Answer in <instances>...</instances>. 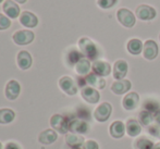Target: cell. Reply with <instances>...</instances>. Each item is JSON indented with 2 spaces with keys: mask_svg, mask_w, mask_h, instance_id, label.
Returning a JSON list of instances; mask_svg holds the SVG:
<instances>
[{
  "mask_svg": "<svg viewBox=\"0 0 160 149\" xmlns=\"http://www.w3.org/2000/svg\"><path fill=\"white\" fill-rule=\"evenodd\" d=\"M69 131L74 134H86L88 132V124L80 119H73L69 122Z\"/></svg>",
  "mask_w": 160,
  "mask_h": 149,
  "instance_id": "cell-10",
  "label": "cell"
},
{
  "mask_svg": "<svg viewBox=\"0 0 160 149\" xmlns=\"http://www.w3.org/2000/svg\"><path fill=\"white\" fill-rule=\"evenodd\" d=\"M82 149H99L98 144L95 141H86L82 146Z\"/></svg>",
  "mask_w": 160,
  "mask_h": 149,
  "instance_id": "cell-33",
  "label": "cell"
},
{
  "mask_svg": "<svg viewBox=\"0 0 160 149\" xmlns=\"http://www.w3.org/2000/svg\"><path fill=\"white\" fill-rule=\"evenodd\" d=\"M65 142H67L68 145L73 148H78L80 146H83V144L85 143L83 136H81L80 134H74V133L67 134V136H65Z\"/></svg>",
  "mask_w": 160,
  "mask_h": 149,
  "instance_id": "cell-23",
  "label": "cell"
},
{
  "mask_svg": "<svg viewBox=\"0 0 160 149\" xmlns=\"http://www.w3.org/2000/svg\"><path fill=\"white\" fill-rule=\"evenodd\" d=\"M118 2V0H98L97 3L102 9H110Z\"/></svg>",
  "mask_w": 160,
  "mask_h": 149,
  "instance_id": "cell-30",
  "label": "cell"
},
{
  "mask_svg": "<svg viewBox=\"0 0 160 149\" xmlns=\"http://www.w3.org/2000/svg\"><path fill=\"white\" fill-rule=\"evenodd\" d=\"M152 147H154V143L145 136L137 138L134 143L135 149H152Z\"/></svg>",
  "mask_w": 160,
  "mask_h": 149,
  "instance_id": "cell-27",
  "label": "cell"
},
{
  "mask_svg": "<svg viewBox=\"0 0 160 149\" xmlns=\"http://www.w3.org/2000/svg\"><path fill=\"white\" fill-rule=\"evenodd\" d=\"M112 112V107L109 102H102L96 108L94 112V117L98 122H106L110 118Z\"/></svg>",
  "mask_w": 160,
  "mask_h": 149,
  "instance_id": "cell-5",
  "label": "cell"
},
{
  "mask_svg": "<svg viewBox=\"0 0 160 149\" xmlns=\"http://www.w3.org/2000/svg\"><path fill=\"white\" fill-rule=\"evenodd\" d=\"M128 73V63L124 60L116 61L113 65V77L116 80H123Z\"/></svg>",
  "mask_w": 160,
  "mask_h": 149,
  "instance_id": "cell-16",
  "label": "cell"
},
{
  "mask_svg": "<svg viewBox=\"0 0 160 149\" xmlns=\"http://www.w3.org/2000/svg\"><path fill=\"white\" fill-rule=\"evenodd\" d=\"M81 59H82V53L78 52V50L75 49H72V50L69 51L68 53V57H67V60H68V63L70 65H74L78 62Z\"/></svg>",
  "mask_w": 160,
  "mask_h": 149,
  "instance_id": "cell-29",
  "label": "cell"
},
{
  "mask_svg": "<svg viewBox=\"0 0 160 149\" xmlns=\"http://www.w3.org/2000/svg\"><path fill=\"white\" fill-rule=\"evenodd\" d=\"M15 113L11 109H0V124H9L14 120Z\"/></svg>",
  "mask_w": 160,
  "mask_h": 149,
  "instance_id": "cell-26",
  "label": "cell"
},
{
  "mask_svg": "<svg viewBox=\"0 0 160 149\" xmlns=\"http://www.w3.org/2000/svg\"><path fill=\"white\" fill-rule=\"evenodd\" d=\"M117 17H118V21L122 24L123 26L128 28H131L135 25V15L131 12L128 9H119L118 12H117Z\"/></svg>",
  "mask_w": 160,
  "mask_h": 149,
  "instance_id": "cell-3",
  "label": "cell"
},
{
  "mask_svg": "<svg viewBox=\"0 0 160 149\" xmlns=\"http://www.w3.org/2000/svg\"><path fill=\"white\" fill-rule=\"evenodd\" d=\"M17 2H19V3H25L26 0H15Z\"/></svg>",
  "mask_w": 160,
  "mask_h": 149,
  "instance_id": "cell-37",
  "label": "cell"
},
{
  "mask_svg": "<svg viewBox=\"0 0 160 149\" xmlns=\"http://www.w3.org/2000/svg\"><path fill=\"white\" fill-rule=\"evenodd\" d=\"M59 86L62 89V92H64L70 96H73L78 92V86L70 76H62L59 80Z\"/></svg>",
  "mask_w": 160,
  "mask_h": 149,
  "instance_id": "cell-7",
  "label": "cell"
},
{
  "mask_svg": "<svg viewBox=\"0 0 160 149\" xmlns=\"http://www.w3.org/2000/svg\"><path fill=\"white\" fill-rule=\"evenodd\" d=\"M93 71L94 73L97 74L99 76H108L111 72V67L108 62H105V61H101V60H98V61H95L93 63Z\"/></svg>",
  "mask_w": 160,
  "mask_h": 149,
  "instance_id": "cell-13",
  "label": "cell"
},
{
  "mask_svg": "<svg viewBox=\"0 0 160 149\" xmlns=\"http://www.w3.org/2000/svg\"><path fill=\"white\" fill-rule=\"evenodd\" d=\"M20 23L23 26H25V27L33 28L38 24V19L34 13L24 11L21 14V17H20Z\"/></svg>",
  "mask_w": 160,
  "mask_h": 149,
  "instance_id": "cell-15",
  "label": "cell"
},
{
  "mask_svg": "<svg viewBox=\"0 0 160 149\" xmlns=\"http://www.w3.org/2000/svg\"><path fill=\"white\" fill-rule=\"evenodd\" d=\"M58 138L57 132L53 130H45L38 136V142L40 144H44V145H50V144L55 143Z\"/></svg>",
  "mask_w": 160,
  "mask_h": 149,
  "instance_id": "cell-17",
  "label": "cell"
},
{
  "mask_svg": "<svg viewBox=\"0 0 160 149\" xmlns=\"http://www.w3.org/2000/svg\"><path fill=\"white\" fill-rule=\"evenodd\" d=\"M78 48L81 50V53L84 57L88 58L89 60L96 59L98 56V49L96 45L87 37H82L78 40Z\"/></svg>",
  "mask_w": 160,
  "mask_h": 149,
  "instance_id": "cell-1",
  "label": "cell"
},
{
  "mask_svg": "<svg viewBox=\"0 0 160 149\" xmlns=\"http://www.w3.org/2000/svg\"><path fill=\"white\" fill-rule=\"evenodd\" d=\"M149 134H152V136L157 137V138H160V125L159 124H155V125H152L148 130Z\"/></svg>",
  "mask_w": 160,
  "mask_h": 149,
  "instance_id": "cell-32",
  "label": "cell"
},
{
  "mask_svg": "<svg viewBox=\"0 0 160 149\" xmlns=\"http://www.w3.org/2000/svg\"><path fill=\"white\" fill-rule=\"evenodd\" d=\"M0 149H2V144L0 143Z\"/></svg>",
  "mask_w": 160,
  "mask_h": 149,
  "instance_id": "cell-38",
  "label": "cell"
},
{
  "mask_svg": "<svg viewBox=\"0 0 160 149\" xmlns=\"http://www.w3.org/2000/svg\"><path fill=\"white\" fill-rule=\"evenodd\" d=\"M159 38H160V36H159Z\"/></svg>",
  "mask_w": 160,
  "mask_h": 149,
  "instance_id": "cell-40",
  "label": "cell"
},
{
  "mask_svg": "<svg viewBox=\"0 0 160 149\" xmlns=\"http://www.w3.org/2000/svg\"><path fill=\"white\" fill-rule=\"evenodd\" d=\"M125 130H127V133L128 134V136L136 137L137 135H139V133L142 132L141 123L134 119H130V120H128V122H127Z\"/></svg>",
  "mask_w": 160,
  "mask_h": 149,
  "instance_id": "cell-22",
  "label": "cell"
},
{
  "mask_svg": "<svg viewBox=\"0 0 160 149\" xmlns=\"http://www.w3.org/2000/svg\"><path fill=\"white\" fill-rule=\"evenodd\" d=\"M128 51L131 53V55H134V56H137L142 52L144 48V45L142 44V42L137 38H133V39L128 40Z\"/></svg>",
  "mask_w": 160,
  "mask_h": 149,
  "instance_id": "cell-24",
  "label": "cell"
},
{
  "mask_svg": "<svg viewBox=\"0 0 160 149\" xmlns=\"http://www.w3.org/2000/svg\"><path fill=\"white\" fill-rule=\"evenodd\" d=\"M81 94H82L83 99L88 103H97L100 99V94L98 92V90L91 86L83 87Z\"/></svg>",
  "mask_w": 160,
  "mask_h": 149,
  "instance_id": "cell-11",
  "label": "cell"
},
{
  "mask_svg": "<svg viewBox=\"0 0 160 149\" xmlns=\"http://www.w3.org/2000/svg\"><path fill=\"white\" fill-rule=\"evenodd\" d=\"M85 81H86V84H88L89 86L94 87V88L102 89L106 86V81L95 73H89L88 75H86Z\"/></svg>",
  "mask_w": 160,
  "mask_h": 149,
  "instance_id": "cell-19",
  "label": "cell"
},
{
  "mask_svg": "<svg viewBox=\"0 0 160 149\" xmlns=\"http://www.w3.org/2000/svg\"><path fill=\"white\" fill-rule=\"evenodd\" d=\"M143 56L147 60H154L155 58H157V56H158V46H157L155 40H146L143 48Z\"/></svg>",
  "mask_w": 160,
  "mask_h": 149,
  "instance_id": "cell-8",
  "label": "cell"
},
{
  "mask_svg": "<svg viewBox=\"0 0 160 149\" xmlns=\"http://www.w3.org/2000/svg\"><path fill=\"white\" fill-rule=\"evenodd\" d=\"M2 9H3L7 17H11V19H15V17H18L20 14L19 6H18L13 0H7V1H4Z\"/></svg>",
  "mask_w": 160,
  "mask_h": 149,
  "instance_id": "cell-18",
  "label": "cell"
},
{
  "mask_svg": "<svg viewBox=\"0 0 160 149\" xmlns=\"http://www.w3.org/2000/svg\"><path fill=\"white\" fill-rule=\"evenodd\" d=\"M50 125L53 131L60 134H67L69 131V122L61 114H53L50 119Z\"/></svg>",
  "mask_w": 160,
  "mask_h": 149,
  "instance_id": "cell-2",
  "label": "cell"
},
{
  "mask_svg": "<svg viewBox=\"0 0 160 149\" xmlns=\"http://www.w3.org/2000/svg\"><path fill=\"white\" fill-rule=\"evenodd\" d=\"M4 149H20V147H19V145H18V144L12 143V142H11V143L7 144Z\"/></svg>",
  "mask_w": 160,
  "mask_h": 149,
  "instance_id": "cell-34",
  "label": "cell"
},
{
  "mask_svg": "<svg viewBox=\"0 0 160 149\" xmlns=\"http://www.w3.org/2000/svg\"><path fill=\"white\" fill-rule=\"evenodd\" d=\"M21 86H20L19 82L15 80H11L7 83L6 89H4V95L9 100H15L19 97Z\"/></svg>",
  "mask_w": 160,
  "mask_h": 149,
  "instance_id": "cell-9",
  "label": "cell"
},
{
  "mask_svg": "<svg viewBox=\"0 0 160 149\" xmlns=\"http://www.w3.org/2000/svg\"><path fill=\"white\" fill-rule=\"evenodd\" d=\"M35 35H34L33 32L28 31V30H23V31H18L13 34L12 39L13 42L17 45L20 46H24V45H28L34 40Z\"/></svg>",
  "mask_w": 160,
  "mask_h": 149,
  "instance_id": "cell-4",
  "label": "cell"
},
{
  "mask_svg": "<svg viewBox=\"0 0 160 149\" xmlns=\"http://www.w3.org/2000/svg\"><path fill=\"white\" fill-rule=\"evenodd\" d=\"M156 14V10L147 4H141L136 9V17L142 21H150V20L155 19Z\"/></svg>",
  "mask_w": 160,
  "mask_h": 149,
  "instance_id": "cell-6",
  "label": "cell"
},
{
  "mask_svg": "<svg viewBox=\"0 0 160 149\" xmlns=\"http://www.w3.org/2000/svg\"><path fill=\"white\" fill-rule=\"evenodd\" d=\"M138 119H139V123L142 125H149L152 124V122L154 121V116L150 111H147V110H144V111H141L138 114Z\"/></svg>",
  "mask_w": 160,
  "mask_h": 149,
  "instance_id": "cell-28",
  "label": "cell"
},
{
  "mask_svg": "<svg viewBox=\"0 0 160 149\" xmlns=\"http://www.w3.org/2000/svg\"><path fill=\"white\" fill-rule=\"evenodd\" d=\"M2 1H3V0H0V3H1V2H2Z\"/></svg>",
  "mask_w": 160,
  "mask_h": 149,
  "instance_id": "cell-39",
  "label": "cell"
},
{
  "mask_svg": "<svg viewBox=\"0 0 160 149\" xmlns=\"http://www.w3.org/2000/svg\"><path fill=\"white\" fill-rule=\"evenodd\" d=\"M139 102V96L137 92H128L125 95V97L122 100V106L125 110H134L135 108H137Z\"/></svg>",
  "mask_w": 160,
  "mask_h": 149,
  "instance_id": "cell-12",
  "label": "cell"
},
{
  "mask_svg": "<svg viewBox=\"0 0 160 149\" xmlns=\"http://www.w3.org/2000/svg\"><path fill=\"white\" fill-rule=\"evenodd\" d=\"M11 25V21L6 17V15L0 13V31H4L9 28Z\"/></svg>",
  "mask_w": 160,
  "mask_h": 149,
  "instance_id": "cell-31",
  "label": "cell"
},
{
  "mask_svg": "<svg viewBox=\"0 0 160 149\" xmlns=\"http://www.w3.org/2000/svg\"><path fill=\"white\" fill-rule=\"evenodd\" d=\"M89 70H91V62L88 59H85L82 58L78 63L75 64V71L78 75L84 76V75H88Z\"/></svg>",
  "mask_w": 160,
  "mask_h": 149,
  "instance_id": "cell-25",
  "label": "cell"
},
{
  "mask_svg": "<svg viewBox=\"0 0 160 149\" xmlns=\"http://www.w3.org/2000/svg\"><path fill=\"white\" fill-rule=\"evenodd\" d=\"M154 120L156 121L157 124H159L160 125V110L156 111V113H155V116H154Z\"/></svg>",
  "mask_w": 160,
  "mask_h": 149,
  "instance_id": "cell-35",
  "label": "cell"
},
{
  "mask_svg": "<svg viewBox=\"0 0 160 149\" xmlns=\"http://www.w3.org/2000/svg\"><path fill=\"white\" fill-rule=\"evenodd\" d=\"M131 86H132V84H131L130 81L119 80V81H116V82L112 84L111 90H112V92H114V94H117V95H123L131 89Z\"/></svg>",
  "mask_w": 160,
  "mask_h": 149,
  "instance_id": "cell-20",
  "label": "cell"
},
{
  "mask_svg": "<svg viewBox=\"0 0 160 149\" xmlns=\"http://www.w3.org/2000/svg\"><path fill=\"white\" fill-rule=\"evenodd\" d=\"M152 149H160V143L156 144V145H154V147H152Z\"/></svg>",
  "mask_w": 160,
  "mask_h": 149,
  "instance_id": "cell-36",
  "label": "cell"
},
{
  "mask_svg": "<svg viewBox=\"0 0 160 149\" xmlns=\"http://www.w3.org/2000/svg\"><path fill=\"white\" fill-rule=\"evenodd\" d=\"M17 61H18V65L21 70H28L32 67V63H33V60H32V56L30 55L28 51H25V50H22L18 53V58H17Z\"/></svg>",
  "mask_w": 160,
  "mask_h": 149,
  "instance_id": "cell-14",
  "label": "cell"
},
{
  "mask_svg": "<svg viewBox=\"0 0 160 149\" xmlns=\"http://www.w3.org/2000/svg\"><path fill=\"white\" fill-rule=\"evenodd\" d=\"M109 132H110V135H111L113 138H121V137H123L124 133L127 132V130H125V125L123 122L114 121V122H112L111 125H110Z\"/></svg>",
  "mask_w": 160,
  "mask_h": 149,
  "instance_id": "cell-21",
  "label": "cell"
}]
</instances>
